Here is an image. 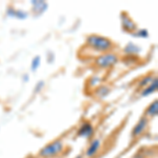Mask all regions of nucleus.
Returning a JSON list of instances; mask_svg holds the SVG:
<instances>
[{
    "label": "nucleus",
    "instance_id": "1",
    "mask_svg": "<svg viewBox=\"0 0 158 158\" xmlns=\"http://www.w3.org/2000/svg\"><path fill=\"white\" fill-rule=\"evenodd\" d=\"M88 44L98 51H108L112 48V41L110 39L99 35H91L88 38Z\"/></svg>",
    "mask_w": 158,
    "mask_h": 158
},
{
    "label": "nucleus",
    "instance_id": "2",
    "mask_svg": "<svg viewBox=\"0 0 158 158\" xmlns=\"http://www.w3.org/2000/svg\"><path fill=\"white\" fill-rule=\"evenodd\" d=\"M63 150V143L61 140H55V141L51 142L47 144L44 148H42L41 151L39 152V155L44 158L54 157L56 155L60 154Z\"/></svg>",
    "mask_w": 158,
    "mask_h": 158
},
{
    "label": "nucleus",
    "instance_id": "3",
    "mask_svg": "<svg viewBox=\"0 0 158 158\" xmlns=\"http://www.w3.org/2000/svg\"><path fill=\"white\" fill-rule=\"evenodd\" d=\"M117 60H118V57L115 54H104L96 60V63L100 68H106L115 64Z\"/></svg>",
    "mask_w": 158,
    "mask_h": 158
},
{
    "label": "nucleus",
    "instance_id": "4",
    "mask_svg": "<svg viewBox=\"0 0 158 158\" xmlns=\"http://www.w3.org/2000/svg\"><path fill=\"white\" fill-rule=\"evenodd\" d=\"M148 127V119L147 117H141L139 119V121L137 122V124L134 127L133 131H132V136L133 137H137L139 136L140 134H142L144 132V130L147 129Z\"/></svg>",
    "mask_w": 158,
    "mask_h": 158
},
{
    "label": "nucleus",
    "instance_id": "5",
    "mask_svg": "<svg viewBox=\"0 0 158 158\" xmlns=\"http://www.w3.org/2000/svg\"><path fill=\"white\" fill-rule=\"evenodd\" d=\"M92 134H93V127L89 122L83 123L78 131V135L81 137H90Z\"/></svg>",
    "mask_w": 158,
    "mask_h": 158
},
{
    "label": "nucleus",
    "instance_id": "6",
    "mask_svg": "<svg viewBox=\"0 0 158 158\" xmlns=\"http://www.w3.org/2000/svg\"><path fill=\"white\" fill-rule=\"evenodd\" d=\"M122 27H123L124 30L129 31V32H133L134 30H136L135 22L130 17L124 16V15H122Z\"/></svg>",
    "mask_w": 158,
    "mask_h": 158
},
{
    "label": "nucleus",
    "instance_id": "7",
    "mask_svg": "<svg viewBox=\"0 0 158 158\" xmlns=\"http://www.w3.org/2000/svg\"><path fill=\"white\" fill-rule=\"evenodd\" d=\"M99 148H100V141L98 139H95L92 141V143L89 147L88 151H86V156L88 157H93L96 153L98 152Z\"/></svg>",
    "mask_w": 158,
    "mask_h": 158
},
{
    "label": "nucleus",
    "instance_id": "8",
    "mask_svg": "<svg viewBox=\"0 0 158 158\" xmlns=\"http://www.w3.org/2000/svg\"><path fill=\"white\" fill-rule=\"evenodd\" d=\"M157 113H158V102H157V100H155L154 102L150 104L149 108L147 109L146 115H148V116H155V115H157Z\"/></svg>",
    "mask_w": 158,
    "mask_h": 158
},
{
    "label": "nucleus",
    "instance_id": "9",
    "mask_svg": "<svg viewBox=\"0 0 158 158\" xmlns=\"http://www.w3.org/2000/svg\"><path fill=\"white\" fill-rule=\"evenodd\" d=\"M157 90V78L154 79V81L152 82V85H150L148 88L142 92V96H148L150 94H152L153 92H155Z\"/></svg>",
    "mask_w": 158,
    "mask_h": 158
},
{
    "label": "nucleus",
    "instance_id": "10",
    "mask_svg": "<svg viewBox=\"0 0 158 158\" xmlns=\"http://www.w3.org/2000/svg\"><path fill=\"white\" fill-rule=\"evenodd\" d=\"M40 65V56H36L32 61V71H36Z\"/></svg>",
    "mask_w": 158,
    "mask_h": 158
},
{
    "label": "nucleus",
    "instance_id": "11",
    "mask_svg": "<svg viewBox=\"0 0 158 158\" xmlns=\"http://www.w3.org/2000/svg\"><path fill=\"white\" fill-rule=\"evenodd\" d=\"M134 36H140V37H148V32L146 30H141L140 32L136 33Z\"/></svg>",
    "mask_w": 158,
    "mask_h": 158
},
{
    "label": "nucleus",
    "instance_id": "12",
    "mask_svg": "<svg viewBox=\"0 0 158 158\" xmlns=\"http://www.w3.org/2000/svg\"><path fill=\"white\" fill-rule=\"evenodd\" d=\"M152 80V78L151 77H147V78H144L143 80L141 81V82H140V86H143V85H147L148 83L150 82V81Z\"/></svg>",
    "mask_w": 158,
    "mask_h": 158
},
{
    "label": "nucleus",
    "instance_id": "13",
    "mask_svg": "<svg viewBox=\"0 0 158 158\" xmlns=\"http://www.w3.org/2000/svg\"><path fill=\"white\" fill-rule=\"evenodd\" d=\"M30 158H33V157H30Z\"/></svg>",
    "mask_w": 158,
    "mask_h": 158
}]
</instances>
